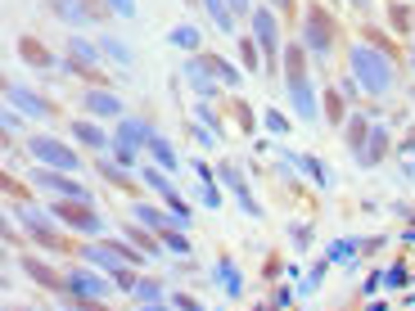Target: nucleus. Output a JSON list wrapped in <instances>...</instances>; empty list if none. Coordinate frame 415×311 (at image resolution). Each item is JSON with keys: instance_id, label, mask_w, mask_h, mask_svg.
<instances>
[{"instance_id": "41", "label": "nucleus", "mask_w": 415, "mask_h": 311, "mask_svg": "<svg viewBox=\"0 0 415 311\" xmlns=\"http://www.w3.org/2000/svg\"><path fill=\"white\" fill-rule=\"evenodd\" d=\"M240 50H244V68H257V54H253V41H244Z\"/></svg>"}, {"instance_id": "3", "label": "nucleus", "mask_w": 415, "mask_h": 311, "mask_svg": "<svg viewBox=\"0 0 415 311\" xmlns=\"http://www.w3.org/2000/svg\"><path fill=\"white\" fill-rule=\"evenodd\" d=\"M81 262H95V266H104V271H122L127 262H140V258L127 253V248H118V244H86L81 248Z\"/></svg>"}, {"instance_id": "18", "label": "nucleus", "mask_w": 415, "mask_h": 311, "mask_svg": "<svg viewBox=\"0 0 415 311\" xmlns=\"http://www.w3.org/2000/svg\"><path fill=\"white\" fill-rule=\"evenodd\" d=\"M55 216H64L68 225H77V230H86V235H95V230H104V221H99L95 212H77V208H55Z\"/></svg>"}, {"instance_id": "34", "label": "nucleus", "mask_w": 415, "mask_h": 311, "mask_svg": "<svg viewBox=\"0 0 415 311\" xmlns=\"http://www.w3.org/2000/svg\"><path fill=\"white\" fill-rule=\"evenodd\" d=\"M325 108H329V122L339 127V122H343V99L339 95H325Z\"/></svg>"}, {"instance_id": "6", "label": "nucleus", "mask_w": 415, "mask_h": 311, "mask_svg": "<svg viewBox=\"0 0 415 311\" xmlns=\"http://www.w3.org/2000/svg\"><path fill=\"white\" fill-rule=\"evenodd\" d=\"M303 36H307V45H312V54H329V18H325V10L307 14Z\"/></svg>"}, {"instance_id": "10", "label": "nucleus", "mask_w": 415, "mask_h": 311, "mask_svg": "<svg viewBox=\"0 0 415 311\" xmlns=\"http://www.w3.org/2000/svg\"><path fill=\"white\" fill-rule=\"evenodd\" d=\"M136 221H144V225H153V230H163V235H167V230H181V225H186V216H167V212H158V208H153V203H136Z\"/></svg>"}, {"instance_id": "40", "label": "nucleus", "mask_w": 415, "mask_h": 311, "mask_svg": "<svg viewBox=\"0 0 415 311\" xmlns=\"http://www.w3.org/2000/svg\"><path fill=\"white\" fill-rule=\"evenodd\" d=\"M203 203H208V208H221V194L212 190V185H203Z\"/></svg>"}, {"instance_id": "7", "label": "nucleus", "mask_w": 415, "mask_h": 311, "mask_svg": "<svg viewBox=\"0 0 415 311\" xmlns=\"http://www.w3.org/2000/svg\"><path fill=\"white\" fill-rule=\"evenodd\" d=\"M383 153H388V127H383V122H370V136H366V145L357 149V158H361V167H375Z\"/></svg>"}, {"instance_id": "5", "label": "nucleus", "mask_w": 415, "mask_h": 311, "mask_svg": "<svg viewBox=\"0 0 415 311\" xmlns=\"http://www.w3.org/2000/svg\"><path fill=\"white\" fill-rule=\"evenodd\" d=\"M186 77H190V86H194L199 95H212V90L221 86L217 59H190V64H186Z\"/></svg>"}, {"instance_id": "22", "label": "nucleus", "mask_w": 415, "mask_h": 311, "mask_svg": "<svg viewBox=\"0 0 415 311\" xmlns=\"http://www.w3.org/2000/svg\"><path fill=\"white\" fill-rule=\"evenodd\" d=\"M68 50H73V64H81V68H95V45L90 41H81V36H73V41H68Z\"/></svg>"}, {"instance_id": "9", "label": "nucleus", "mask_w": 415, "mask_h": 311, "mask_svg": "<svg viewBox=\"0 0 415 311\" xmlns=\"http://www.w3.org/2000/svg\"><path fill=\"white\" fill-rule=\"evenodd\" d=\"M217 172H221V181H226L230 190H235V199H240V208H244V212H249V216H262V208H257V199H253V194H249V185H244V176L235 172L230 162H221Z\"/></svg>"}, {"instance_id": "27", "label": "nucleus", "mask_w": 415, "mask_h": 311, "mask_svg": "<svg viewBox=\"0 0 415 311\" xmlns=\"http://www.w3.org/2000/svg\"><path fill=\"white\" fill-rule=\"evenodd\" d=\"M172 45H181V50H199V32L194 27H172V36H167Z\"/></svg>"}, {"instance_id": "25", "label": "nucleus", "mask_w": 415, "mask_h": 311, "mask_svg": "<svg viewBox=\"0 0 415 311\" xmlns=\"http://www.w3.org/2000/svg\"><path fill=\"white\" fill-rule=\"evenodd\" d=\"M149 153H153V158H158V167H167V172H172V167H176V153H172V145H167L163 136H153Z\"/></svg>"}, {"instance_id": "45", "label": "nucleus", "mask_w": 415, "mask_h": 311, "mask_svg": "<svg viewBox=\"0 0 415 311\" xmlns=\"http://www.w3.org/2000/svg\"><path fill=\"white\" fill-rule=\"evenodd\" d=\"M411 64H415V54H411Z\"/></svg>"}, {"instance_id": "39", "label": "nucleus", "mask_w": 415, "mask_h": 311, "mask_svg": "<svg viewBox=\"0 0 415 311\" xmlns=\"http://www.w3.org/2000/svg\"><path fill=\"white\" fill-rule=\"evenodd\" d=\"M118 162H122V167H136V149H127V145H118Z\"/></svg>"}, {"instance_id": "24", "label": "nucleus", "mask_w": 415, "mask_h": 311, "mask_svg": "<svg viewBox=\"0 0 415 311\" xmlns=\"http://www.w3.org/2000/svg\"><path fill=\"white\" fill-rule=\"evenodd\" d=\"M208 5V14H212V23H217L221 32H230V27H235V18H230V5L226 0H203Z\"/></svg>"}, {"instance_id": "35", "label": "nucleus", "mask_w": 415, "mask_h": 311, "mask_svg": "<svg viewBox=\"0 0 415 311\" xmlns=\"http://www.w3.org/2000/svg\"><path fill=\"white\" fill-rule=\"evenodd\" d=\"M266 127H271L275 136H284V131H289V122H284V113H275V108H271V113H266Z\"/></svg>"}, {"instance_id": "11", "label": "nucleus", "mask_w": 415, "mask_h": 311, "mask_svg": "<svg viewBox=\"0 0 415 311\" xmlns=\"http://www.w3.org/2000/svg\"><path fill=\"white\" fill-rule=\"evenodd\" d=\"M5 99H10L14 108H23V113H32V118H45V113H50V104H45V99H36L27 86H14V82L5 86Z\"/></svg>"}, {"instance_id": "31", "label": "nucleus", "mask_w": 415, "mask_h": 311, "mask_svg": "<svg viewBox=\"0 0 415 311\" xmlns=\"http://www.w3.org/2000/svg\"><path fill=\"white\" fill-rule=\"evenodd\" d=\"M104 5H109L118 18H136V0H104Z\"/></svg>"}, {"instance_id": "44", "label": "nucleus", "mask_w": 415, "mask_h": 311, "mask_svg": "<svg viewBox=\"0 0 415 311\" xmlns=\"http://www.w3.org/2000/svg\"><path fill=\"white\" fill-rule=\"evenodd\" d=\"M275 5H284V10H289V0H275Z\"/></svg>"}, {"instance_id": "21", "label": "nucleus", "mask_w": 415, "mask_h": 311, "mask_svg": "<svg viewBox=\"0 0 415 311\" xmlns=\"http://www.w3.org/2000/svg\"><path fill=\"white\" fill-rule=\"evenodd\" d=\"M217 284L230 293V298H240L244 279H240V271H235V262H217Z\"/></svg>"}, {"instance_id": "36", "label": "nucleus", "mask_w": 415, "mask_h": 311, "mask_svg": "<svg viewBox=\"0 0 415 311\" xmlns=\"http://www.w3.org/2000/svg\"><path fill=\"white\" fill-rule=\"evenodd\" d=\"M127 235H131L136 244H144V248H149V253H153V258H158V244H153V239L144 235V230H136V225H131V230H127Z\"/></svg>"}, {"instance_id": "23", "label": "nucleus", "mask_w": 415, "mask_h": 311, "mask_svg": "<svg viewBox=\"0 0 415 311\" xmlns=\"http://www.w3.org/2000/svg\"><path fill=\"white\" fill-rule=\"evenodd\" d=\"M50 10H55L64 23H81V18H90V14H81V0H50Z\"/></svg>"}, {"instance_id": "4", "label": "nucleus", "mask_w": 415, "mask_h": 311, "mask_svg": "<svg viewBox=\"0 0 415 311\" xmlns=\"http://www.w3.org/2000/svg\"><path fill=\"white\" fill-rule=\"evenodd\" d=\"M36 185H41V190H50V194H59L64 203H81V208H86V199H90V194L81 190V185H73L68 176L50 172V167H45V172H36Z\"/></svg>"}, {"instance_id": "48", "label": "nucleus", "mask_w": 415, "mask_h": 311, "mask_svg": "<svg viewBox=\"0 0 415 311\" xmlns=\"http://www.w3.org/2000/svg\"><path fill=\"white\" fill-rule=\"evenodd\" d=\"M77 311H81V307H77Z\"/></svg>"}, {"instance_id": "16", "label": "nucleus", "mask_w": 415, "mask_h": 311, "mask_svg": "<svg viewBox=\"0 0 415 311\" xmlns=\"http://www.w3.org/2000/svg\"><path fill=\"white\" fill-rule=\"evenodd\" d=\"M14 216H18V221L27 225L32 235H41V239H50V230H55V216H50V212H41V208H27V203H23Z\"/></svg>"}, {"instance_id": "47", "label": "nucleus", "mask_w": 415, "mask_h": 311, "mask_svg": "<svg viewBox=\"0 0 415 311\" xmlns=\"http://www.w3.org/2000/svg\"><path fill=\"white\" fill-rule=\"evenodd\" d=\"M357 5H361V0H357Z\"/></svg>"}, {"instance_id": "38", "label": "nucleus", "mask_w": 415, "mask_h": 311, "mask_svg": "<svg viewBox=\"0 0 415 311\" xmlns=\"http://www.w3.org/2000/svg\"><path fill=\"white\" fill-rule=\"evenodd\" d=\"M289 239H294L298 248H307V244H312V235H307V225H294V230H289Z\"/></svg>"}, {"instance_id": "19", "label": "nucleus", "mask_w": 415, "mask_h": 311, "mask_svg": "<svg viewBox=\"0 0 415 311\" xmlns=\"http://www.w3.org/2000/svg\"><path fill=\"white\" fill-rule=\"evenodd\" d=\"M99 50L109 54L113 64H122V68H131V64H136V54H131V45H127V41H118V36H99Z\"/></svg>"}, {"instance_id": "46", "label": "nucleus", "mask_w": 415, "mask_h": 311, "mask_svg": "<svg viewBox=\"0 0 415 311\" xmlns=\"http://www.w3.org/2000/svg\"><path fill=\"white\" fill-rule=\"evenodd\" d=\"M411 99H415V90H411Z\"/></svg>"}, {"instance_id": "28", "label": "nucleus", "mask_w": 415, "mask_h": 311, "mask_svg": "<svg viewBox=\"0 0 415 311\" xmlns=\"http://www.w3.org/2000/svg\"><path fill=\"white\" fill-rule=\"evenodd\" d=\"M361 248V239H339V244H329V262H343V258H352Z\"/></svg>"}, {"instance_id": "30", "label": "nucleus", "mask_w": 415, "mask_h": 311, "mask_svg": "<svg viewBox=\"0 0 415 311\" xmlns=\"http://www.w3.org/2000/svg\"><path fill=\"white\" fill-rule=\"evenodd\" d=\"M144 181H149V185H153V190L163 194V199H172V194H176V185H172V181H167V176H163V172H153V167H149V172H144Z\"/></svg>"}, {"instance_id": "14", "label": "nucleus", "mask_w": 415, "mask_h": 311, "mask_svg": "<svg viewBox=\"0 0 415 311\" xmlns=\"http://www.w3.org/2000/svg\"><path fill=\"white\" fill-rule=\"evenodd\" d=\"M289 104H294L307 122H316V95H312V86H307L303 77H294V82H289Z\"/></svg>"}, {"instance_id": "15", "label": "nucleus", "mask_w": 415, "mask_h": 311, "mask_svg": "<svg viewBox=\"0 0 415 311\" xmlns=\"http://www.w3.org/2000/svg\"><path fill=\"white\" fill-rule=\"evenodd\" d=\"M253 36H257V45H262V50L275 59V41H280V32H275V18H271L266 10L253 14Z\"/></svg>"}, {"instance_id": "12", "label": "nucleus", "mask_w": 415, "mask_h": 311, "mask_svg": "<svg viewBox=\"0 0 415 311\" xmlns=\"http://www.w3.org/2000/svg\"><path fill=\"white\" fill-rule=\"evenodd\" d=\"M118 140L127 145V149H136V145H153V127L144 118H127V122H118Z\"/></svg>"}, {"instance_id": "1", "label": "nucleus", "mask_w": 415, "mask_h": 311, "mask_svg": "<svg viewBox=\"0 0 415 311\" xmlns=\"http://www.w3.org/2000/svg\"><path fill=\"white\" fill-rule=\"evenodd\" d=\"M352 73H357V86L370 90V95H388V86H393L388 54L370 50V45H357V50H352Z\"/></svg>"}, {"instance_id": "20", "label": "nucleus", "mask_w": 415, "mask_h": 311, "mask_svg": "<svg viewBox=\"0 0 415 311\" xmlns=\"http://www.w3.org/2000/svg\"><path fill=\"white\" fill-rule=\"evenodd\" d=\"M73 136L81 140V145H90V149H104V145H109V136H104L95 122H73Z\"/></svg>"}, {"instance_id": "43", "label": "nucleus", "mask_w": 415, "mask_h": 311, "mask_svg": "<svg viewBox=\"0 0 415 311\" xmlns=\"http://www.w3.org/2000/svg\"><path fill=\"white\" fill-rule=\"evenodd\" d=\"M144 311H167V307H163V302H153V307H144Z\"/></svg>"}, {"instance_id": "13", "label": "nucleus", "mask_w": 415, "mask_h": 311, "mask_svg": "<svg viewBox=\"0 0 415 311\" xmlns=\"http://www.w3.org/2000/svg\"><path fill=\"white\" fill-rule=\"evenodd\" d=\"M81 108H86V113H99V118H118L122 99L109 95V90H86V95H81Z\"/></svg>"}, {"instance_id": "2", "label": "nucleus", "mask_w": 415, "mask_h": 311, "mask_svg": "<svg viewBox=\"0 0 415 311\" xmlns=\"http://www.w3.org/2000/svg\"><path fill=\"white\" fill-rule=\"evenodd\" d=\"M27 149H32V158H41L45 167H50V172H77V167H81V158H77V153L68 149V145L50 140V136H36L32 145H27Z\"/></svg>"}, {"instance_id": "42", "label": "nucleus", "mask_w": 415, "mask_h": 311, "mask_svg": "<svg viewBox=\"0 0 415 311\" xmlns=\"http://www.w3.org/2000/svg\"><path fill=\"white\" fill-rule=\"evenodd\" d=\"M230 5V14H249V0H226Z\"/></svg>"}, {"instance_id": "26", "label": "nucleus", "mask_w": 415, "mask_h": 311, "mask_svg": "<svg viewBox=\"0 0 415 311\" xmlns=\"http://www.w3.org/2000/svg\"><path fill=\"white\" fill-rule=\"evenodd\" d=\"M294 162H298V167H303V172H312V176H316L320 185H329V172H325V167H320L316 158H312V153H294Z\"/></svg>"}, {"instance_id": "29", "label": "nucleus", "mask_w": 415, "mask_h": 311, "mask_svg": "<svg viewBox=\"0 0 415 311\" xmlns=\"http://www.w3.org/2000/svg\"><path fill=\"white\" fill-rule=\"evenodd\" d=\"M136 298H140L144 307H153V302H163V289H158V284H149V279H140V284H136Z\"/></svg>"}, {"instance_id": "8", "label": "nucleus", "mask_w": 415, "mask_h": 311, "mask_svg": "<svg viewBox=\"0 0 415 311\" xmlns=\"http://www.w3.org/2000/svg\"><path fill=\"white\" fill-rule=\"evenodd\" d=\"M68 284H73V293H77V298H90V302H99V298H109V293H113V284H109V279L90 275V271H73V279H68Z\"/></svg>"}, {"instance_id": "32", "label": "nucleus", "mask_w": 415, "mask_h": 311, "mask_svg": "<svg viewBox=\"0 0 415 311\" xmlns=\"http://www.w3.org/2000/svg\"><path fill=\"white\" fill-rule=\"evenodd\" d=\"M217 77H221V86H240V73H235L226 59H217Z\"/></svg>"}, {"instance_id": "17", "label": "nucleus", "mask_w": 415, "mask_h": 311, "mask_svg": "<svg viewBox=\"0 0 415 311\" xmlns=\"http://www.w3.org/2000/svg\"><path fill=\"white\" fill-rule=\"evenodd\" d=\"M18 54H23V64H32V68H50L55 59H50V50H45L36 36H23L18 41Z\"/></svg>"}, {"instance_id": "33", "label": "nucleus", "mask_w": 415, "mask_h": 311, "mask_svg": "<svg viewBox=\"0 0 415 311\" xmlns=\"http://www.w3.org/2000/svg\"><path fill=\"white\" fill-rule=\"evenodd\" d=\"M163 239H167V248H172V253H190V239L181 235V230H167Z\"/></svg>"}, {"instance_id": "37", "label": "nucleus", "mask_w": 415, "mask_h": 311, "mask_svg": "<svg viewBox=\"0 0 415 311\" xmlns=\"http://www.w3.org/2000/svg\"><path fill=\"white\" fill-rule=\"evenodd\" d=\"M172 302H176V311H203V307H199V302H194V298H190V293H176V298H172Z\"/></svg>"}]
</instances>
